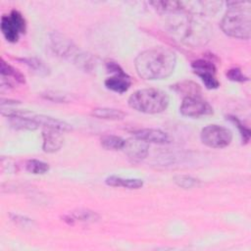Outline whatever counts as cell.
<instances>
[{
    "label": "cell",
    "instance_id": "6da1fadb",
    "mask_svg": "<svg viewBox=\"0 0 251 251\" xmlns=\"http://www.w3.org/2000/svg\"><path fill=\"white\" fill-rule=\"evenodd\" d=\"M176 53L165 47L147 49L137 55L134 67L137 75L147 80L165 79L175 71Z\"/></svg>",
    "mask_w": 251,
    "mask_h": 251
},
{
    "label": "cell",
    "instance_id": "7a4b0ae2",
    "mask_svg": "<svg viewBox=\"0 0 251 251\" xmlns=\"http://www.w3.org/2000/svg\"><path fill=\"white\" fill-rule=\"evenodd\" d=\"M221 27L223 31L234 38L249 39L251 34V3L248 1L227 2Z\"/></svg>",
    "mask_w": 251,
    "mask_h": 251
},
{
    "label": "cell",
    "instance_id": "3957f363",
    "mask_svg": "<svg viewBox=\"0 0 251 251\" xmlns=\"http://www.w3.org/2000/svg\"><path fill=\"white\" fill-rule=\"evenodd\" d=\"M168 94L157 88H143L133 92L127 100L128 106L144 114H158L169 106Z\"/></svg>",
    "mask_w": 251,
    "mask_h": 251
},
{
    "label": "cell",
    "instance_id": "277c9868",
    "mask_svg": "<svg viewBox=\"0 0 251 251\" xmlns=\"http://www.w3.org/2000/svg\"><path fill=\"white\" fill-rule=\"evenodd\" d=\"M187 14L188 16L173 25V31L179 36V40L187 45L197 47L205 44L209 38L210 28L204 21L193 18L192 14Z\"/></svg>",
    "mask_w": 251,
    "mask_h": 251
},
{
    "label": "cell",
    "instance_id": "5b68a950",
    "mask_svg": "<svg viewBox=\"0 0 251 251\" xmlns=\"http://www.w3.org/2000/svg\"><path fill=\"white\" fill-rule=\"evenodd\" d=\"M51 43L56 54L70 61L72 60L80 68H84L85 70L89 69L91 57L79 50L71 39L59 32H53L51 34Z\"/></svg>",
    "mask_w": 251,
    "mask_h": 251
},
{
    "label": "cell",
    "instance_id": "8992f818",
    "mask_svg": "<svg viewBox=\"0 0 251 251\" xmlns=\"http://www.w3.org/2000/svg\"><path fill=\"white\" fill-rule=\"evenodd\" d=\"M200 138L203 144L211 148H225L232 140V132L226 126L209 125L202 128Z\"/></svg>",
    "mask_w": 251,
    "mask_h": 251
},
{
    "label": "cell",
    "instance_id": "52a82bcc",
    "mask_svg": "<svg viewBox=\"0 0 251 251\" xmlns=\"http://www.w3.org/2000/svg\"><path fill=\"white\" fill-rule=\"evenodd\" d=\"M179 112L184 117L199 118L213 114V108L207 101L202 99L200 95H193L185 96L182 99Z\"/></svg>",
    "mask_w": 251,
    "mask_h": 251
},
{
    "label": "cell",
    "instance_id": "ba28073f",
    "mask_svg": "<svg viewBox=\"0 0 251 251\" xmlns=\"http://www.w3.org/2000/svg\"><path fill=\"white\" fill-rule=\"evenodd\" d=\"M106 68L109 72L114 73V75L105 79V86L117 93H124L127 91L131 85L130 76L126 75L123 69L115 62H107Z\"/></svg>",
    "mask_w": 251,
    "mask_h": 251
},
{
    "label": "cell",
    "instance_id": "9c48e42d",
    "mask_svg": "<svg viewBox=\"0 0 251 251\" xmlns=\"http://www.w3.org/2000/svg\"><path fill=\"white\" fill-rule=\"evenodd\" d=\"M193 73L198 75L206 88L215 89L220 86V82L216 77V66L213 62L204 59H198L191 63Z\"/></svg>",
    "mask_w": 251,
    "mask_h": 251
},
{
    "label": "cell",
    "instance_id": "30bf717a",
    "mask_svg": "<svg viewBox=\"0 0 251 251\" xmlns=\"http://www.w3.org/2000/svg\"><path fill=\"white\" fill-rule=\"evenodd\" d=\"M62 133L63 132L60 130L44 127V129L42 130L43 151L46 153H54L60 150L64 143V138Z\"/></svg>",
    "mask_w": 251,
    "mask_h": 251
},
{
    "label": "cell",
    "instance_id": "8fae6325",
    "mask_svg": "<svg viewBox=\"0 0 251 251\" xmlns=\"http://www.w3.org/2000/svg\"><path fill=\"white\" fill-rule=\"evenodd\" d=\"M124 149H125V152L126 153V155L128 156V158L132 162L137 163V162L143 160L147 156L148 143L134 137V139L126 140Z\"/></svg>",
    "mask_w": 251,
    "mask_h": 251
},
{
    "label": "cell",
    "instance_id": "7c38bea8",
    "mask_svg": "<svg viewBox=\"0 0 251 251\" xmlns=\"http://www.w3.org/2000/svg\"><path fill=\"white\" fill-rule=\"evenodd\" d=\"M134 137L143 140L147 143H157V144H166L171 142L170 135L161 130L156 128H142L138 129L133 132Z\"/></svg>",
    "mask_w": 251,
    "mask_h": 251
},
{
    "label": "cell",
    "instance_id": "4fadbf2b",
    "mask_svg": "<svg viewBox=\"0 0 251 251\" xmlns=\"http://www.w3.org/2000/svg\"><path fill=\"white\" fill-rule=\"evenodd\" d=\"M64 221L69 225H74L75 223H94L98 221L99 215L88 209H78L72 211L64 216Z\"/></svg>",
    "mask_w": 251,
    "mask_h": 251
},
{
    "label": "cell",
    "instance_id": "5bb4252c",
    "mask_svg": "<svg viewBox=\"0 0 251 251\" xmlns=\"http://www.w3.org/2000/svg\"><path fill=\"white\" fill-rule=\"evenodd\" d=\"M34 119L39 124V126H42L43 127L57 129V130H60L62 132H68V131H71L73 129V127L70 124H68L64 121H61L59 119L49 117V116L35 115L34 114Z\"/></svg>",
    "mask_w": 251,
    "mask_h": 251
},
{
    "label": "cell",
    "instance_id": "9a60e30c",
    "mask_svg": "<svg viewBox=\"0 0 251 251\" xmlns=\"http://www.w3.org/2000/svg\"><path fill=\"white\" fill-rule=\"evenodd\" d=\"M1 31L9 42H17L19 39V36L21 34V31L18 27V25L15 24V22L12 20V18L9 16H3L1 18Z\"/></svg>",
    "mask_w": 251,
    "mask_h": 251
},
{
    "label": "cell",
    "instance_id": "2e32d148",
    "mask_svg": "<svg viewBox=\"0 0 251 251\" xmlns=\"http://www.w3.org/2000/svg\"><path fill=\"white\" fill-rule=\"evenodd\" d=\"M106 184L115 187H124L127 189H138L143 186V180L139 178H124L117 176H110L105 179Z\"/></svg>",
    "mask_w": 251,
    "mask_h": 251
},
{
    "label": "cell",
    "instance_id": "e0dca14e",
    "mask_svg": "<svg viewBox=\"0 0 251 251\" xmlns=\"http://www.w3.org/2000/svg\"><path fill=\"white\" fill-rule=\"evenodd\" d=\"M91 115L97 119L110 120V121H120L126 117V113L120 109L114 108H95L92 110Z\"/></svg>",
    "mask_w": 251,
    "mask_h": 251
},
{
    "label": "cell",
    "instance_id": "ac0fdd59",
    "mask_svg": "<svg viewBox=\"0 0 251 251\" xmlns=\"http://www.w3.org/2000/svg\"><path fill=\"white\" fill-rule=\"evenodd\" d=\"M126 140L121 136L114 134H106L101 137V145L107 150H121L124 149Z\"/></svg>",
    "mask_w": 251,
    "mask_h": 251
},
{
    "label": "cell",
    "instance_id": "d6986e66",
    "mask_svg": "<svg viewBox=\"0 0 251 251\" xmlns=\"http://www.w3.org/2000/svg\"><path fill=\"white\" fill-rule=\"evenodd\" d=\"M0 62V73L2 77H12L18 82H25V75L21 72H19L17 69H15L7 62H5L3 58L1 59Z\"/></svg>",
    "mask_w": 251,
    "mask_h": 251
},
{
    "label": "cell",
    "instance_id": "ffe728a7",
    "mask_svg": "<svg viewBox=\"0 0 251 251\" xmlns=\"http://www.w3.org/2000/svg\"><path fill=\"white\" fill-rule=\"evenodd\" d=\"M18 60L25 63L29 69H31L33 72L40 75H47L49 74L48 67L37 58H22Z\"/></svg>",
    "mask_w": 251,
    "mask_h": 251
},
{
    "label": "cell",
    "instance_id": "44dd1931",
    "mask_svg": "<svg viewBox=\"0 0 251 251\" xmlns=\"http://www.w3.org/2000/svg\"><path fill=\"white\" fill-rule=\"evenodd\" d=\"M50 167L47 163L36 160V159H30L27 160L25 163V170L33 175H43L49 171Z\"/></svg>",
    "mask_w": 251,
    "mask_h": 251
},
{
    "label": "cell",
    "instance_id": "7402d4cb",
    "mask_svg": "<svg viewBox=\"0 0 251 251\" xmlns=\"http://www.w3.org/2000/svg\"><path fill=\"white\" fill-rule=\"evenodd\" d=\"M174 88L179 92L185 94V96L200 95V87L197 83L192 81H182L174 85Z\"/></svg>",
    "mask_w": 251,
    "mask_h": 251
},
{
    "label": "cell",
    "instance_id": "603a6c76",
    "mask_svg": "<svg viewBox=\"0 0 251 251\" xmlns=\"http://www.w3.org/2000/svg\"><path fill=\"white\" fill-rule=\"evenodd\" d=\"M174 181L176 182V184L181 188L184 189H188V188H192L195 187L199 184V179L192 177L190 176H185V175H178L174 177Z\"/></svg>",
    "mask_w": 251,
    "mask_h": 251
},
{
    "label": "cell",
    "instance_id": "cb8c5ba5",
    "mask_svg": "<svg viewBox=\"0 0 251 251\" xmlns=\"http://www.w3.org/2000/svg\"><path fill=\"white\" fill-rule=\"evenodd\" d=\"M42 96L45 99H48L52 102H57V103H67L72 101V96L59 91H47L43 93Z\"/></svg>",
    "mask_w": 251,
    "mask_h": 251
},
{
    "label": "cell",
    "instance_id": "d4e9b609",
    "mask_svg": "<svg viewBox=\"0 0 251 251\" xmlns=\"http://www.w3.org/2000/svg\"><path fill=\"white\" fill-rule=\"evenodd\" d=\"M226 119H228L229 121H231V122L237 126V128L239 129L240 135H241V137H242V143H247V142L249 141V139H250V134H251L250 129H249L247 126H245L238 120V118H236V117H234V116H227Z\"/></svg>",
    "mask_w": 251,
    "mask_h": 251
},
{
    "label": "cell",
    "instance_id": "484cf974",
    "mask_svg": "<svg viewBox=\"0 0 251 251\" xmlns=\"http://www.w3.org/2000/svg\"><path fill=\"white\" fill-rule=\"evenodd\" d=\"M10 17L15 22V24L18 25L21 33H25V29H26V23H25L24 16L18 10H12L10 13Z\"/></svg>",
    "mask_w": 251,
    "mask_h": 251
},
{
    "label": "cell",
    "instance_id": "4316f807",
    "mask_svg": "<svg viewBox=\"0 0 251 251\" xmlns=\"http://www.w3.org/2000/svg\"><path fill=\"white\" fill-rule=\"evenodd\" d=\"M226 76L228 79L232 80V81H238V82H244L248 80V77L246 75H244L241 72L240 69L238 68H232L229 69L226 72Z\"/></svg>",
    "mask_w": 251,
    "mask_h": 251
}]
</instances>
